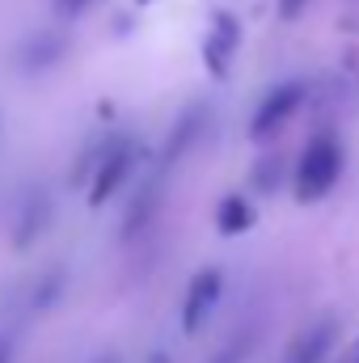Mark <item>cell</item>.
Instances as JSON below:
<instances>
[{
    "label": "cell",
    "instance_id": "7",
    "mask_svg": "<svg viewBox=\"0 0 359 363\" xmlns=\"http://www.w3.org/2000/svg\"><path fill=\"white\" fill-rule=\"evenodd\" d=\"M64 55H68V34L64 30H38L17 47V68L26 77H38L47 68H55Z\"/></svg>",
    "mask_w": 359,
    "mask_h": 363
},
{
    "label": "cell",
    "instance_id": "10",
    "mask_svg": "<svg viewBox=\"0 0 359 363\" xmlns=\"http://www.w3.org/2000/svg\"><path fill=\"white\" fill-rule=\"evenodd\" d=\"M47 220H51V199H47V190H30V194H26V203H21V216H17L13 245H17V250H30V245L43 237Z\"/></svg>",
    "mask_w": 359,
    "mask_h": 363
},
{
    "label": "cell",
    "instance_id": "15",
    "mask_svg": "<svg viewBox=\"0 0 359 363\" xmlns=\"http://www.w3.org/2000/svg\"><path fill=\"white\" fill-rule=\"evenodd\" d=\"M89 4L93 0H55V13H60V17H81Z\"/></svg>",
    "mask_w": 359,
    "mask_h": 363
},
{
    "label": "cell",
    "instance_id": "11",
    "mask_svg": "<svg viewBox=\"0 0 359 363\" xmlns=\"http://www.w3.org/2000/svg\"><path fill=\"white\" fill-rule=\"evenodd\" d=\"M254 220H258V211H254L250 194H241V190L224 194L220 207H216V228H220V237H241V233L254 228Z\"/></svg>",
    "mask_w": 359,
    "mask_h": 363
},
{
    "label": "cell",
    "instance_id": "17",
    "mask_svg": "<svg viewBox=\"0 0 359 363\" xmlns=\"http://www.w3.org/2000/svg\"><path fill=\"white\" fill-rule=\"evenodd\" d=\"M9 359H13V334L0 338V363H9Z\"/></svg>",
    "mask_w": 359,
    "mask_h": 363
},
{
    "label": "cell",
    "instance_id": "20",
    "mask_svg": "<svg viewBox=\"0 0 359 363\" xmlns=\"http://www.w3.org/2000/svg\"><path fill=\"white\" fill-rule=\"evenodd\" d=\"M136 4H153V0H136Z\"/></svg>",
    "mask_w": 359,
    "mask_h": 363
},
{
    "label": "cell",
    "instance_id": "1",
    "mask_svg": "<svg viewBox=\"0 0 359 363\" xmlns=\"http://www.w3.org/2000/svg\"><path fill=\"white\" fill-rule=\"evenodd\" d=\"M343 165H347V152H343V135L334 127H321L317 135H309L300 161H296V174H292V194L300 207L309 203H321L338 178H343Z\"/></svg>",
    "mask_w": 359,
    "mask_h": 363
},
{
    "label": "cell",
    "instance_id": "9",
    "mask_svg": "<svg viewBox=\"0 0 359 363\" xmlns=\"http://www.w3.org/2000/svg\"><path fill=\"white\" fill-rule=\"evenodd\" d=\"M161 199H165V169H157L153 178L140 182V194L131 199V207H127V220H123V241H136V237H140V233L153 224V216H157Z\"/></svg>",
    "mask_w": 359,
    "mask_h": 363
},
{
    "label": "cell",
    "instance_id": "6",
    "mask_svg": "<svg viewBox=\"0 0 359 363\" xmlns=\"http://www.w3.org/2000/svg\"><path fill=\"white\" fill-rule=\"evenodd\" d=\"M207 114H211V110H207L203 101H194V106L182 110L178 123H174L170 135H165V144H161V165H157V169H174L182 157L203 140V131H207Z\"/></svg>",
    "mask_w": 359,
    "mask_h": 363
},
{
    "label": "cell",
    "instance_id": "2",
    "mask_svg": "<svg viewBox=\"0 0 359 363\" xmlns=\"http://www.w3.org/2000/svg\"><path fill=\"white\" fill-rule=\"evenodd\" d=\"M140 157H144V144H140V140H131V135H110V140H106L101 161L93 165L89 182H85V203H89L93 211L106 207V199H114V194L123 190V182L136 174Z\"/></svg>",
    "mask_w": 359,
    "mask_h": 363
},
{
    "label": "cell",
    "instance_id": "18",
    "mask_svg": "<svg viewBox=\"0 0 359 363\" xmlns=\"http://www.w3.org/2000/svg\"><path fill=\"white\" fill-rule=\"evenodd\" d=\"M347 363H359V342H355V351H351V355H347Z\"/></svg>",
    "mask_w": 359,
    "mask_h": 363
},
{
    "label": "cell",
    "instance_id": "8",
    "mask_svg": "<svg viewBox=\"0 0 359 363\" xmlns=\"http://www.w3.org/2000/svg\"><path fill=\"white\" fill-rule=\"evenodd\" d=\"M334 342H338V321L334 317H321V321H313L309 330H300L292 338L283 363H326L330 351H334Z\"/></svg>",
    "mask_w": 359,
    "mask_h": 363
},
{
    "label": "cell",
    "instance_id": "12",
    "mask_svg": "<svg viewBox=\"0 0 359 363\" xmlns=\"http://www.w3.org/2000/svg\"><path fill=\"white\" fill-rule=\"evenodd\" d=\"M283 174H287L283 152H263V157L254 161V169H250V190H254V194H275V190L283 186Z\"/></svg>",
    "mask_w": 359,
    "mask_h": 363
},
{
    "label": "cell",
    "instance_id": "4",
    "mask_svg": "<svg viewBox=\"0 0 359 363\" xmlns=\"http://www.w3.org/2000/svg\"><path fill=\"white\" fill-rule=\"evenodd\" d=\"M241 47V21L228 13V9H216L211 13V30L203 38V68L211 81H224L233 72V55Z\"/></svg>",
    "mask_w": 359,
    "mask_h": 363
},
{
    "label": "cell",
    "instance_id": "5",
    "mask_svg": "<svg viewBox=\"0 0 359 363\" xmlns=\"http://www.w3.org/2000/svg\"><path fill=\"white\" fill-rule=\"evenodd\" d=\"M220 296H224V271L220 267L194 271V279L186 283V300H182V330L186 334H199L207 325V317L216 313Z\"/></svg>",
    "mask_w": 359,
    "mask_h": 363
},
{
    "label": "cell",
    "instance_id": "14",
    "mask_svg": "<svg viewBox=\"0 0 359 363\" xmlns=\"http://www.w3.org/2000/svg\"><path fill=\"white\" fill-rule=\"evenodd\" d=\"M60 279H64L60 271H51L47 279H43V287H38V291H34V300H30V308H34V313H43V308H47V304L64 291V283H60Z\"/></svg>",
    "mask_w": 359,
    "mask_h": 363
},
{
    "label": "cell",
    "instance_id": "3",
    "mask_svg": "<svg viewBox=\"0 0 359 363\" xmlns=\"http://www.w3.org/2000/svg\"><path fill=\"white\" fill-rule=\"evenodd\" d=\"M304 101H309V81H283V85H275V89L258 101L254 118H250V140H254V144L275 140V131H283V127L300 114Z\"/></svg>",
    "mask_w": 359,
    "mask_h": 363
},
{
    "label": "cell",
    "instance_id": "13",
    "mask_svg": "<svg viewBox=\"0 0 359 363\" xmlns=\"http://www.w3.org/2000/svg\"><path fill=\"white\" fill-rule=\"evenodd\" d=\"M101 148H106V140H89V144H85L81 161H77V165H72V174H68V182H72V186H85V182H89L93 165L101 161Z\"/></svg>",
    "mask_w": 359,
    "mask_h": 363
},
{
    "label": "cell",
    "instance_id": "16",
    "mask_svg": "<svg viewBox=\"0 0 359 363\" xmlns=\"http://www.w3.org/2000/svg\"><path fill=\"white\" fill-rule=\"evenodd\" d=\"M304 9H309V0H279V17L283 21H296Z\"/></svg>",
    "mask_w": 359,
    "mask_h": 363
},
{
    "label": "cell",
    "instance_id": "19",
    "mask_svg": "<svg viewBox=\"0 0 359 363\" xmlns=\"http://www.w3.org/2000/svg\"><path fill=\"white\" fill-rule=\"evenodd\" d=\"M216 363H237V355H220Z\"/></svg>",
    "mask_w": 359,
    "mask_h": 363
}]
</instances>
